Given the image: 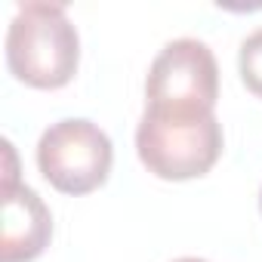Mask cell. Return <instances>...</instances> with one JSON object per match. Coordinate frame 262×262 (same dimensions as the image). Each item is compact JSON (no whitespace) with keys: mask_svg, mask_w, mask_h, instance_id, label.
<instances>
[{"mask_svg":"<svg viewBox=\"0 0 262 262\" xmlns=\"http://www.w3.org/2000/svg\"><path fill=\"white\" fill-rule=\"evenodd\" d=\"M225 136L210 108L145 105L136 126V155L142 167L167 182L207 176L222 158Z\"/></svg>","mask_w":262,"mask_h":262,"instance_id":"cell-1","label":"cell"},{"mask_svg":"<svg viewBox=\"0 0 262 262\" xmlns=\"http://www.w3.org/2000/svg\"><path fill=\"white\" fill-rule=\"evenodd\" d=\"M80 65V37L65 4H19L7 28V68L34 90H62Z\"/></svg>","mask_w":262,"mask_h":262,"instance_id":"cell-2","label":"cell"},{"mask_svg":"<svg viewBox=\"0 0 262 262\" xmlns=\"http://www.w3.org/2000/svg\"><path fill=\"white\" fill-rule=\"evenodd\" d=\"M114 145L86 117H65L43 129L37 142V170L62 194H90L108 182Z\"/></svg>","mask_w":262,"mask_h":262,"instance_id":"cell-3","label":"cell"},{"mask_svg":"<svg viewBox=\"0 0 262 262\" xmlns=\"http://www.w3.org/2000/svg\"><path fill=\"white\" fill-rule=\"evenodd\" d=\"M219 99V65L213 50L198 37L170 40L145 77V105L158 108H210Z\"/></svg>","mask_w":262,"mask_h":262,"instance_id":"cell-4","label":"cell"},{"mask_svg":"<svg viewBox=\"0 0 262 262\" xmlns=\"http://www.w3.org/2000/svg\"><path fill=\"white\" fill-rule=\"evenodd\" d=\"M4 231H0V262H34L53 237V213L40 194L28 185L0 188Z\"/></svg>","mask_w":262,"mask_h":262,"instance_id":"cell-5","label":"cell"},{"mask_svg":"<svg viewBox=\"0 0 262 262\" xmlns=\"http://www.w3.org/2000/svg\"><path fill=\"white\" fill-rule=\"evenodd\" d=\"M237 71H241V80L244 86L262 99V28H256L253 34H247L241 40V50H237Z\"/></svg>","mask_w":262,"mask_h":262,"instance_id":"cell-6","label":"cell"},{"mask_svg":"<svg viewBox=\"0 0 262 262\" xmlns=\"http://www.w3.org/2000/svg\"><path fill=\"white\" fill-rule=\"evenodd\" d=\"M173 262H207V259H198V256H182V259H173Z\"/></svg>","mask_w":262,"mask_h":262,"instance_id":"cell-7","label":"cell"},{"mask_svg":"<svg viewBox=\"0 0 262 262\" xmlns=\"http://www.w3.org/2000/svg\"><path fill=\"white\" fill-rule=\"evenodd\" d=\"M259 210H262V191H259Z\"/></svg>","mask_w":262,"mask_h":262,"instance_id":"cell-8","label":"cell"}]
</instances>
